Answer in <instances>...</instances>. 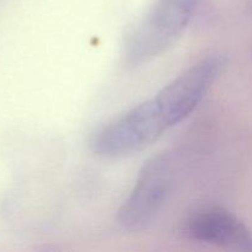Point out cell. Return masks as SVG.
I'll use <instances>...</instances> for the list:
<instances>
[{
  "mask_svg": "<svg viewBox=\"0 0 252 252\" xmlns=\"http://www.w3.org/2000/svg\"><path fill=\"white\" fill-rule=\"evenodd\" d=\"M198 4L199 0H155L126 36L125 68L144 65L170 48L192 21Z\"/></svg>",
  "mask_w": 252,
  "mask_h": 252,
  "instance_id": "6da1fadb",
  "label": "cell"
},
{
  "mask_svg": "<svg viewBox=\"0 0 252 252\" xmlns=\"http://www.w3.org/2000/svg\"><path fill=\"white\" fill-rule=\"evenodd\" d=\"M170 128L153 97L98 128L91 137L90 148L98 157H126L149 147Z\"/></svg>",
  "mask_w": 252,
  "mask_h": 252,
  "instance_id": "7a4b0ae2",
  "label": "cell"
},
{
  "mask_svg": "<svg viewBox=\"0 0 252 252\" xmlns=\"http://www.w3.org/2000/svg\"><path fill=\"white\" fill-rule=\"evenodd\" d=\"M174 179L175 161L171 153H159L150 158L118 211L117 223L132 233L144 230L166 202Z\"/></svg>",
  "mask_w": 252,
  "mask_h": 252,
  "instance_id": "3957f363",
  "label": "cell"
},
{
  "mask_svg": "<svg viewBox=\"0 0 252 252\" xmlns=\"http://www.w3.org/2000/svg\"><path fill=\"white\" fill-rule=\"evenodd\" d=\"M225 64L226 59L221 54H208L155 94L154 100L170 127L179 125L196 110Z\"/></svg>",
  "mask_w": 252,
  "mask_h": 252,
  "instance_id": "277c9868",
  "label": "cell"
},
{
  "mask_svg": "<svg viewBox=\"0 0 252 252\" xmlns=\"http://www.w3.org/2000/svg\"><path fill=\"white\" fill-rule=\"evenodd\" d=\"M181 234L196 243L252 250V236L245 224L220 207H202L181 223Z\"/></svg>",
  "mask_w": 252,
  "mask_h": 252,
  "instance_id": "5b68a950",
  "label": "cell"
}]
</instances>
